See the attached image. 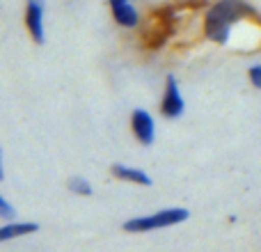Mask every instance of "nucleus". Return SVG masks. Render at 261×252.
<instances>
[{
  "label": "nucleus",
  "instance_id": "obj_1",
  "mask_svg": "<svg viewBox=\"0 0 261 252\" xmlns=\"http://www.w3.org/2000/svg\"><path fill=\"white\" fill-rule=\"evenodd\" d=\"M245 14H254V9L245 5L243 0H220L208 9L206 21H204V32L216 44H227L231 26L239 18H243Z\"/></svg>",
  "mask_w": 261,
  "mask_h": 252
},
{
  "label": "nucleus",
  "instance_id": "obj_2",
  "mask_svg": "<svg viewBox=\"0 0 261 252\" xmlns=\"http://www.w3.org/2000/svg\"><path fill=\"white\" fill-rule=\"evenodd\" d=\"M188 209H163L158 213H151V216H140L133 218V220L124 222V230L130 232V234H140V232H153V230H163V227H172L179 225V222L188 220Z\"/></svg>",
  "mask_w": 261,
  "mask_h": 252
},
{
  "label": "nucleus",
  "instance_id": "obj_3",
  "mask_svg": "<svg viewBox=\"0 0 261 252\" xmlns=\"http://www.w3.org/2000/svg\"><path fill=\"white\" fill-rule=\"evenodd\" d=\"M184 96L179 92V83H176L174 76H167L165 78V94H163V101H161V113L165 115L167 119H176L184 115Z\"/></svg>",
  "mask_w": 261,
  "mask_h": 252
},
{
  "label": "nucleus",
  "instance_id": "obj_4",
  "mask_svg": "<svg viewBox=\"0 0 261 252\" xmlns=\"http://www.w3.org/2000/svg\"><path fill=\"white\" fill-rule=\"evenodd\" d=\"M25 26L35 44H44V0H28L25 5Z\"/></svg>",
  "mask_w": 261,
  "mask_h": 252
},
{
  "label": "nucleus",
  "instance_id": "obj_5",
  "mask_svg": "<svg viewBox=\"0 0 261 252\" xmlns=\"http://www.w3.org/2000/svg\"><path fill=\"white\" fill-rule=\"evenodd\" d=\"M130 126H133L135 138L142 144H151L153 138H156V124H153V117L147 113V110L138 108L130 115Z\"/></svg>",
  "mask_w": 261,
  "mask_h": 252
},
{
  "label": "nucleus",
  "instance_id": "obj_6",
  "mask_svg": "<svg viewBox=\"0 0 261 252\" xmlns=\"http://www.w3.org/2000/svg\"><path fill=\"white\" fill-rule=\"evenodd\" d=\"M110 7H113V16L119 26L124 28H135L140 23V14L128 0H108Z\"/></svg>",
  "mask_w": 261,
  "mask_h": 252
},
{
  "label": "nucleus",
  "instance_id": "obj_7",
  "mask_svg": "<svg viewBox=\"0 0 261 252\" xmlns=\"http://www.w3.org/2000/svg\"><path fill=\"white\" fill-rule=\"evenodd\" d=\"M113 177L122 181H130V184H140V186H151V179H149L147 172L138 170V167H128V165H113Z\"/></svg>",
  "mask_w": 261,
  "mask_h": 252
},
{
  "label": "nucleus",
  "instance_id": "obj_8",
  "mask_svg": "<svg viewBox=\"0 0 261 252\" xmlns=\"http://www.w3.org/2000/svg\"><path fill=\"white\" fill-rule=\"evenodd\" d=\"M39 230L37 222H9V225L0 227V241H9V239H18V236L32 234Z\"/></svg>",
  "mask_w": 261,
  "mask_h": 252
},
{
  "label": "nucleus",
  "instance_id": "obj_9",
  "mask_svg": "<svg viewBox=\"0 0 261 252\" xmlns=\"http://www.w3.org/2000/svg\"><path fill=\"white\" fill-rule=\"evenodd\" d=\"M69 190L71 193H76V195H92V186H90V181L87 179H83V177H73L71 181H69Z\"/></svg>",
  "mask_w": 261,
  "mask_h": 252
},
{
  "label": "nucleus",
  "instance_id": "obj_10",
  "mask_svg": "<svg viewBox=\"0 0 261 252\" xmlns=\"http://www.w3.org/2000/svg\"><path fill=\"white\" fill-rule=\"evenodd\" d=\"M248 76H250V83H252L257 90H261V64H254V67H250Z\"/></svg>",
  "mask_w": 261,
  "mask_h": 252
},
{
  "label": "nucleus",
  "instance_id": "obj_11",
  "mask_svg": "<svg viewBox=\"0 0 261 252\" xmlns=\"http://www.w3.org/2000/svg\"><path fill=\"white\" fill-rule=\"evenodd\" d=\"M0 218H5V220L14 218V207L3 197V195H0Z\"/></svg>",
  "mask_w": 261,
  "mask_h": 252
},
{
  "label": "nucleus",
  "instance_id": "obj_12",
  "mask_svg": "<svg viewBox=\"0 0 261 252\" xmlns=\"http://www.w3.org/2000/svg\"><path fill=\"white\" fill-rule=\"evenodd\" d=\"M5 179V167H3V149H0V181Z\"/></svg>",
  "mask_w": 261,
  "mask_h": 252
}]
</instances>
